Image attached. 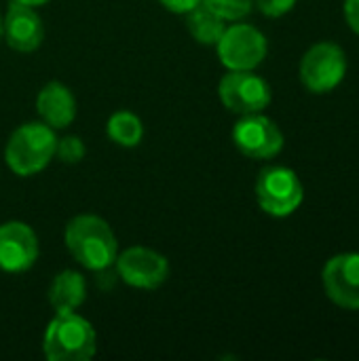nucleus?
<instances>
[{
  "instance_id": "1",
  "label": "nucleus",
  "mask_w": 359,
  "mask_h": 361,
  "mask_svg": "<svg viewBox=\"0 0 359 361\" xmlns=\"http://www.w3.org/2000/svg\"><path fill=\"white\" fill-rule=\"evenodd\" d=\"M70 256L87 271H106L118 256V241L110 224L93 214L74 216L63 231Z\"/></svg>"
},
{
  "instance_id": "2",
  "label": "nucleus",
  "mask_w": 359,
  "mask_h": 361,
  "mask_svg": "<svg viewBox=\"0 0 359 361\" xmlns=\"http://www.w3.org/2000/svg\"><path fill=\"white\" fill-rule=\"evenodd\" d=\"M97 351V334L91 322L76 311L55 313L42 336V353L49 361H89Z\"/></svg>"
},
{
  "instance_id": "3",
  "label": "nucleus",
  "mask_w": 359,
  "mask_h": 361,
  "mask_svg": "<svg viewBox=\"0 0 359 361\" xmlns=\"http://www.w3.org/2000/svg\"><path fill=\"white\" fill-rule=\"evenodd\" d=\"M57 135L47 123H25L17 127L4 148V161L15 176L40 173L55 157Z\"/></svg>"
},
{
  "instance_id": "4",
  "label": "nucleus",
  "mask_w": 359,
  "mask_h": 361,
  "mask_svg": "<svg viewBox=\"0 0 359 361\" xmlns=\"http://www.w3.org/2000/svg\"><path fill=\"white\" fill-rule=\"evenodd\" d=\"M256 201L260 209L273 218L292 216L305 201V188L294 169L271 165L256 180Z\"/></svg>"
},
{
  "instance_id": "5",
  "label": "nucleus",
  "mask_w": 359,
  "mask_h": 361,
  "mask_svg": "<svg viewBox=\"0 0 359 361\" xmlns=\"http://www.w3.org/2000/svg\"><path fill=\"white\" fill-rule=\"evenodd\" d=\"M216 51L226 70H256L269 53V42L258 27L250 23H235L222 32L216 42Z\"/></svg>"
},
{
  "instance_id": "6",
  "label": "nucleus",
  "mask_w": 359,
  "mask_h": 361,
  "mask_svg": "<svg viewBox=\"0 0 359 361\" xmlns=\"http://www.w3.org/2000/svg\"><path fill=\"white\" fill-rule=\"evenodd\" d=\"M298 72L303 85L311 93H330L347 74V55L334 42H317L303 55Z\"/></svg>"
},
{
  "instance_id": "7",
  "label": "nucleus",
  "mask_w": 359,
  "mask_h": 361,
  "mask_svg": "<svg viewBox=\"0 0 359 361\" xmlns=\"http://www.w3.org/2000/svg\"><path fill=\"white\" fill-rule=\"evenodd\" d=\"M220 102L235 114H256L273 99L271 85L254 70H229L218 85Z\"/></svg>"
},
{
  "instance_id": "8",
  "label": "nucleus",
  "mask_w": 359,
  "mask_h": 361,
  "mask_svg": "<svg viewBox=\"0 0 359 361\" xmlns=\"http://www.w3.org/2000/svg\"><path fill=\"white\" fill-rule=\"evenodd\" d=\"M233 144L248 159H273L284 148V133L262 112L243 114L233 127Z\"/></svg>"
},
{
  "instance_id": "9",
  "label": "nucleus",
  "mask_w": 359,
  "mask_h": 361,
  "mask_svg": "<svg viewBox=\"0 0 359 361\" xmlns=\"http://www.w3.org/2000/svg\"><path fill=\"white\" fill-rule=\"evenodd\" d=\"M114 264L121 279L138 290H157L169 277V260L161 252L144 245L123 250Z\"/></svg>"
},
{
  "instance_id": "10",
  "label": "nucleus",
  "mask_w": 359,
  "mask_h": 361,
  "mask_svg": "<svg viewBox=\"0 0 359 361\" xmlns=\"http://www.w3.org/2000/svg\"><path fill=\"white\" fill-rule=\"evenodd\" d=\"M40 245L34 228L21 220L0 224V271L23 273L38 260Z\"/></svg>"
},
{
  "instance_id": "11",
  "label": "nucleus",
  "mask_w": 359,
  "mask_h": 361,
  "mask_svg": "<svg viewBox=\"0 0 359 361\" xmlns=\"http://www.w3.org/2000/svg\"><path fill=\"white\" fill-rule=\"evenodd\" d=\"M326 296L341 309L359 311V254L347 252L330 258L322 273Z\"/></svg>"
},
{
  "instance_id": "12",
  "label": "nucleus",
  "mask_w": 359,
  "mask_h": 361,
  "mask_svg": "<svg viewBox=\"0 0 359 361\" xmlns=\"http://www.w3.org/2000/svg\"><path fill=\"white\" fill-rule=\"evenodd\" d=\"M2 34L4 42L17 53H32L40 49L44 40V25L42 17L38 15L36 6H28L21 2H11L6 15L2 19Z\"/></svg>"
},
{
  "instance_id": "13",
  "label": "nucleus",
  "mask_w": 359,
  "mask_h": 361,
  "mask_svg": "<svg viewBox=\"0 0 359 361\" xmlns=\"http://www.w3.org/2000/svg\"><path fill=\"white\" fill-rule=\"evenodd\" d=\"M36 110L51 129H66L76 118V97L59 80L47 82L36 95Z\"/></svg>"
},
{
  "instance_id": "14",
  "label": "nucleus",
  "mask_w": 359,
  "mask_h": 361,
  "mask_svg": "<svg viewBox=\"0 0 359 361\" xmlns=\"http://www.w3.org/2000/svg\"><path fill=\"white\" fill-rule=\"evenodd\" d=\"M49 305L55 309V313H70L83 307L87 300V281L83 273L66 269L57 273L49 286Z\"/></svg>"
},
{
  "instance_id": "15",
  "label": "nucleus",
  "mask_w": 359,
  "mask_h": 361,
  "mask_svg": "<svg viewBox=\"0 0 359 361\" xmlns=\"http://www.w3.org/2000/svg\"><path fill=\"white\" fill-rule=\"evenodd\" d=\"M184 17H186V30H188V34L199 44L216 47V42L220 40L222 32L226 30L224 19L220 15H216L212 8H207L203 2L199 6H195L193 11H188Z\"/></svg>"
},
{
  "instance_id": "16",
  "label": "nucleus",
  "mask_w": 359,
  "mask_h": 361,
  "mask_svg": "<svg viewBox=\"0 0 359 361\" xmlns=\"http://www.w3.org/2000/svg\"><path fill=\"white\" fill-rule=\"evenodd\" d=\"M106 131H108V137L116 144V146H123V148H135L142 137H144V125H142V118L129 110H118L114 112L110 118H108V125H106Z\"/></svg>"
},
{
  "instance_id": "17",
  "label": "nucleus",
  "mask_w": 359,
  "mask_h": 361,
  "mask_svg": "<svg viewBox=\"0 0 359 361\" xmlns=\"http://www.w3.org/2000/svg\"><path fill=\"white\" fill-rule=\"evenodd\" d=\"M207 8L220 15L224 21H239L252 13L254 0H201Z\"/></svg>"
},
{
  "instance_id": "18",
  "label": "nucleus",
  "mask_w": 359,
  "mask_h": 361,
  "mask_svg": "<svg viewBox=\"0 0 359 361\" xmlns=\"http://www.w3.org/2000/svg\"><path fill=\"white\" fill-rule=\"evenodd\" d=\"M85 142L78 137V135H66L61 140H57V146H55V157L61 161V163H68V165H76L85 159Z\"/></svg>"
},
{
  "instance_id": "19",
  "label": "nucleus",
  "mask_w": 359,
  "mask_h": 361,
  "mask_svg": "<svg viewBox=\"0 0 359 361\" xmlns=\"http://www.w3.org/2000/svg\"><path fill=\"white\" fill-rule=\"evenodd\" d=\"M256 6L260 8L262 15L275 19L288 15L296 6V0H256Z\"/></svg>"
},
{
  "instance_id": "20",
  "label": "nucleus",
  "mask_w": 359,
  "mask_h": 361,
  "mask_svg": "<svg viewBox=\"0 0 359 361\" xmlns=\"http://www.w3.org/2000/svg\"><path fill=\"white\" fill-rule=\"evenodd\" d=\"M169 13H176V15H186L188 11H193L195 6L201 4V0H159Z\"/></svg>"
},
{
  "instance_id": "21",
  "label": "nucleus",
  "mask_w": 359,
  "mask_h": 361,
  "mask_svg": "<svg viewBox=\"0 0 359 361\" xmlns=\"http://www.w3.org/2000/svg\"><path fill=\"white\" fill-rule=\"evenodd\" d=\"M345 21L359 36V0H345Z\"/></svg>"
},
{
  "instance_id": "22",
  "label": "nucleus",
  "mask_w": 359,
  "mask_h": 361,
  "mask_svg": "<svg viewBox=\"0 0 359 361\" xmlns=\"http://www.w3.org/2000/svg\"><path fill=\"white\" fill-rule=\"evenodd\" d=\"M11 2H21V4H28V6H42L51 0H11Z\"/></svg>"
},
{
  "instance_id": "23",
  "label": "nucleus",
  "mask_w": 359,
  "mask_h": 361,
  "mask_svg": "<svg viewBox=\"0 0 359 361\" xmlns=\"http://www.w3.org/2000/svg\"><path fill=\"white\" fill-rule=\"evenodd\" d=\"M2 38H4V34H2V15H0V42H2Z\"/></svg>"
}]
</instances>
